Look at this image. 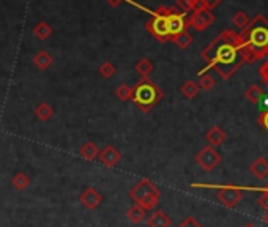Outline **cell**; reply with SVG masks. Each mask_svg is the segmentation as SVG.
<instances>
[{"mask_svg": "<svg viewBox=\"0 0 268 227\" xmlns=\"http://www.w3.org/2000/svg\"><path fill=\"white\" fill-rule=\"evenodd\" d=\"M200 57L207 62V66L199 74H205L207 70L213 68L224 81L230 79L246 63L238 41V33L230 29L223 30L200 52Z\"/></svg>", "mask_w": 268, "mask_h": 227, "instance_id": "obj_1", "label": "cell"}, {"mask_svg": "<svg viewBox=\"0 0 268 227\" xmlns=\"http://www.w3.org/2000/svg\"><path fill=\"white\" fill-rule=\"evenodd\" d=\"M238 41L246 63H254L256 60L268 55V19L264 14H257L249 21L238 33Z\"/></svg>", "mask_w": 268, "mask_h": 227, "instance_id": "obj_2", "label": "cell"}, {"mask_svg": "<svg viewBox=\"0 0 268 227\" xmlns=\"http://www.w3.org/2000/svg\"><path fill=\"white\" fill-rule=\"evenodd\" d=\"M163 90L152 82L148 78H142L136 86L133 87V98L131 101L136 104L142 112H150L152 109L163 99Z\"/></svg>", "mask_w": 268, "mask_h": 227, "instance_id": "obj_3", "label": "cell"}, {"mask_svg": "<svg viewBox=\"0 0 268 227\" xmlns=\"http://www.w3.org/2000/svg\"><path fill=\"white\" fill-rule=\"evenodd\" d=\"M175 10H177V6L161 5V6H158L155 11H150L152 18L145 22V29L148 30L150 35H152L156 41H160V43H167V41H171L169 27H167V18H169Z\"/></svg>", "mask_w": 268, "mask_h": 227, "instance_id": "obj_4", "label": "cell"}, {"mask_svg": "<svg viewBox=\"0 0 268 227\" xmlns=\"http://www.w3.org/2000/svg\"><path fill=\"white\" fill-rule=\"evenodd\" d=\"M196 163L202 167L205 172H212L215 167L221 163V155L218 153V150L212 145L204 147L196 155Z\"/></svg>", "mask_w": 268, "mask_h": 227, "instance_id": "obj_5", "label": "cell"}, {"mask_svg": "<svg viewBox=\"0 0 268 227\" xmlns=\"http://www.w3.org/2000/svg\"><path fill=\"white\" fill-rule=\"evenodd\" d=\"M215 22V14L210 10L192 11L191 18L188 19V25L196 32H204Z\"/></svg>", "mask_w": 268, "mask_h": 227, "instance_id": "obj_6", "label": "cell"}, {"mask_svg": "<svg viewBox=\"0 0 268 227\" xmlns=\"http://www.w3.org/2000/svg\"><path fill=\"white\" fill-rule=\"evenodd\" d=\"M167 27H169V37L171 40L175 38L180 33L186 32L188 30V19H186V14L179 11V8L175 10L169 18H167Z\"/></svg>", "mask_w": 268, "mask_h": 227, "instance_id": "obj_7", "label": "cell"}, {"mask_svg": "<svg viewBox=\"0 0 268 227\" xmlns=\"http://www.w3.org/2000/svg\"><path fill=\"white\" fill-rule=\"evenodd\" d=\"M152 194H158V196H161V191L158 189L155 184L150 182L148 179H142L140 182H137V184L134 186L131 191H130V197L136 202L139 200H142L144 197H147V196H152Z\"/></svg>", "mask_w": 268, "mask_h": 227, "instance_id": "obj_8", "label": "cell"}, {"mask_svg": "<svg viewBox=\"0 0 268 227\" xmlns=\"http://www.w3.org/2000/svg\"><path fill=\"white\" fill-rule=\"evenodd\" d=\"M243 197V192L238 188H233V186H224L218 191V200L221 202L224 207L227 208H233Z\"/></svg>", "mask_w": 268, "mask_h": 227, "instance_id": "obj_9", "label": "cell"}, {"mask_svg": "<svg viewBox=\"0 0 268 227\" xmlns=\"http://www.w3.org/2000/svg\"><path fill=\"white\" fill-rule=\"evenodd\" d=\"M99 161H101L106 167H114L120 163L122 159V151L117 150L114 145H106L103 150H99Z\"/></svg>", "mask_w": 268, "mask_h": 227, "instance_id": "obj_10", "label": "cell"}, {"mask_svg": "<svg viewBox=\"0 0 268 227\" xmlns=\"http://www.w3.org/2000/svg\"><path fill=\"white\" fill-rule=\"evenodd\" d=\"M79 200H81V204L86 207L87 210H95V208H98L99 204L103 202V196L99 194V192H98L95 188L90 186V188H87V189L79 196Z\"/></svg>", "mask_w": 268, "mask_h": 227, "instance_id": "obj_11", "label": "cell"}, {"mask_svg": "<svg viewBox=\"0 0 268 227\" xmlns=\"http://www.w3.org/2000/svg\"><path fill=\"white\" fill-rule=\"evenodd\" d=\"M171 224H172V220L163 212V210H156V212H153L147 220L148 227H171Z\"/></svg>", "mask_w": 268, "mask_h": 227, "instance_id": "obj_12", "label": "cell"}, {"mask_svg": "<svg viewBox=\"0 0 268 227\" xmlns=\"http://www.w3.org/2000/svg\"><path fill=\"white\" fill-rule=\"evenodd\" d=\"M205 139L208 140V144L212 147H220L225 140V133L223 131V128H220V126H212V128L207 131Z\"/></svg>", "mask_w": 268, "mask_h": 227, "instance_id": "obj_13", "label": "cell"}, {"mask_svg": "<svg viewBox=\"0 0 268 227\" xmlns=\"http://www.w3.org/2000/svg\"><path fill=\"white\" fill-rule=\"evenodd\" d=\"M249 171L257 179H265L268 177V161L265 158H257L256 161L249 166Z\"/></svg>", "mask_w": 268, "mask_h": 227, "instance_id": "obj_14", "label": "cell"}, {"mask_svg": "<svg viewBox=\"0 0 268 227\" xmlns=\"http://www.w3.org/2000/svg\"><path fill=\"white\" fill-rule=\"evenodd\" d=\"M33 63H35V66L40 71H46L49 66L52 65V57L47 50H40V52H37L35 57H33Z\"/></svg>", "mask_w": 268, "mask_h": 227, "instance_id": "obj_15", "label": "cell"}, {"mask_svg": "<svg viewBox=\"0 0 268 227\" xmlns=\"http://www.w3.org/2000/svg\"><path fill=\"white\" fill-rule=\"evenodd\" d=\"M79 155H81L84 159H87V161H93V159H96L98 155H99V148L96 147L95 142H90V140H89V142H86V144L81 147Z\"/></svg>", "mask_w": 268, "mask_h": 227, "instance_id": "obj_16", "label": "cell"}, {"mask_svg": "<svg viewBox=\"0 0 268 227\" xmlns=\"http://www.w3.org/2000/svg\"><path fill=\"white\" fill-rule=\"evenodd\" d=\"M33 35L40 41H46L49 37L52 35V27L46 21H40L35 27H33Z\"/></svg>", "mask_w": 268, "mask_h": 227, "instance_id": "obj_17", "label": "cell"}, {"mask_svg": "<svg viewBox=\"0 0 268 227\" xmlns=\"http://www.w3.org/2000/svg\"><path fill=\"white\" fill-rule=\"evenodd\" d=\"M35 115L40 122H49L54 115V109L49 103H41L35 109Z\"/></svg>", "mask_w": 268, "mask_h": 227, "instance_id": "obj_18", "label": "cell"}, {"mask_svg": "<svg viewBox=\"0 0 268 227\" xmlns=\"http://www.w3.org/2000/svg\"><path fill=\"white\" fill-rule=\"evenodd\" d=\"M145 215H147V212L142 207H139L137 204H134L128 212H127V218L131 221V223H134V224H139V223H142L145 220Z\"/></svg>", "mask_w": 268, "mask_h": 227, "instance_id": "obj_19", "label": "cell"}, {"mask_svg": "<svg viewBox=\"0 0 268 227\" xmlns=\"http://www.w3.org/2000/svg\"><path fill=\"white\" fill-rule=\"evenodd\" d=\"M264 96V91L262 89L256 86V84H253V86H249L245 91V98L249 101V103H253V104H259L261 103V99Z\"/></svg>", "mask_w": 268, "mask_h": 227, "instance_id": "obj_20", "label": "cell"}, {"mask_svg": "<svg viewBox=\"0 0 268 227\" xmlns=\"http://www.w3.org/2000/svg\"><path fill=\"white\" fill-rule=\"evenodd\" d=\"M134 70H136V73L139 76H142V78H148V74L153 71V63L148 60V58H140V60L136 62V65H134Z\"/></svg>", "mask_w": 268, "mask_h": 227, "instance_id": "obj_21", "label": "cell"}, {"mask_svg": "<svg viewBox=\"0 0 268 227\" xmlns=\"http://www.w3.org/2000/svg\"><path fill=\"white\" fill-rule=\"evenodd\" d=\"M199 86L194 82V81H186L183 86L180 87V91H181V95L185 96L186 99H194L199 93Z\"/></svg>", "mask_w": 268, "mask_h": 227, "instance_id": "obj_22", "label": "cell"}, {"mask_svg": "<svg viewBox=\"0 0 268 227\" xmlns=\"http://www.w3.org/2000/svg\"><path fill=\"white\" fill-rule=\"evenodd\" d=\"M11 184H13V186L18 189V191H24V189H26L29 184H30V179L27 177V174L18 172V174H16L13 179H11Z\"/></svg>", "mask_w": 268, "mask_h": 227, "instance_id": "obj_23", "label": "cell"}, {"mask_svg": "<svg viewBox=\"0 0 268 227\" xmlns=\"http://www.w3.org/2000/svg\"><path fill=\"white\" fill-rule=\"evenodd\" d=\"M171 41H172L174 45H177L180 49H186V47H189L191 43H192V35L186 30V32L180 33V35H177L175 38H172Z\"/></svg>", "mask_w": 268, "mask_h": 227, "instance_id": "obj_24", "label": "cell"}, {"mask_svg": "<svg viewBox=\"0 0 268 227\" xmlns=\"http://www.w3.org/2000/svg\"><path fill=\"white\" fill-rule=\"evenodd\" d=\"M249 21H251V19H249V16H248L245 11H243V10H238L235 14L232 16V24L235 25V27L241 29V30L245 29L246 25L249 24Z\"/></svg>", "mask_w": 268, "mask_h": 227, "instance_id": "obj_25", "label": "cell"}, {"mask_svg": "<svg viewBox=\"0 0 268 227\" xmlns=\"http://www.w3.org/2000/svg\"><path fill=\"white\" fill-rule=\"evenodd\" d=\"M115 96L120 101H131L133 98V87H130L128 84H122V86L115 90Z\"/></svg>", "mask_w": 268, "mask_h": 227, "instance_id": "obj_26", "label": "cell"}, {"mask_svg": "<svg viewBox=\"0 0 268 227\" xmlns=\"http://www.w3.org/2000/svg\"><path fill=\"white\" fill-rule=\"evenodd\" d=\"M215 84H216V81L213 79V76H210V74H200V79H199V89H202V90H205V91H210L213 87H215Z\"/></svg>", "mask_w": 268, "mask_h": 227, "instance_id": "obj_27", "label": "cell"}, {"mask_svg": "<svg viewBox=\"0 0 268 227\" xmlns=\"http://www.w3.org/2000/svg\"><path fill=\"white\" fill-rule=\"evenodd\" d=\"M98 71H99V74H101L104 79H111L112 76L115 74V66L111 62H104L101 66H99Z\"/></svg>", "mask_w": 268, "mask_h": 227, "instance_id": "obj_28", "label": "cell"}, {"mask_svg": "<svg viewBox=\"0 0 268 227\" xmlns=\"http://www.w3.org/2000/svg\"><path fill=\"white\" fill-rule=\"evenodd\" d=\"M197 0H175V3H177V8L181 11V13H189L192 11V8H194Z\"/></svg>", "mask_w": 268, "mask_h": 227, "instance_id": "obj_29", "label": "cell"}, {"mask_svg": "<svg viewBox=\"0 0 268 227\" xmlns=\"http://www.w3.org/2000/svg\"><path fill=\"white\" fill-rule=\"evenodd\" d=\"M179 227H204L202 224H200L196 218H192V216H188L185 221H183Z\"/></svg>", "mask_w": 268, "mask_h": 227, "instance_id": "obj_30", "label": "cell"}, {"mask_svg": "<svg viewBox=\"0 0 268 227\" xmlns=\"http://www.w3.org/2000/svg\"><path fill=\"white\" fill-rule=\"evenodd\" d=\"M257 123L262 126V128L268 133V111H264L261 115H259V119H257Z\"/></svg>", "mask_w": 268, "mask_h": 227, "instance_id": "obj_31", "label": "cell"}, {"mask_svg": "<svg viewBox=\"0 0 268 227\" xmlns=\"http://www.w3.org/2000/svg\"><path fill=\"white\" fill-rule=\"evenodd\" d=\"M259 73H261L262 79H264V82H265V86L268 87V58L262 63V66H261V70H259Z\"/></svg>", "mask_w": 268, "mask_h": 227, "instance_id": "obj_32", "label": "cell"}, {"mask_svg": "<svg viewBox=\"0 0 268 227\" xmlns=\"http://www.w3.org/2000/svg\"><path fill=\"white\" fill-rule=\"evenodd\" d=\"M257 202H259V205H261L264 210H267V212H268V191L264 189V192L261 194V197H259Z\"/></svg>", "mask_w": 268, "mask_h": 227, "instance_id": "obj_33", "label": "cell"}, {"mask_svg": "<svg viewBox=\"0 0 268 227\" xmlns=\"http://www.w3.org/2000/svg\"><path fill=\"white\" fill-rule=\"evenodd\" d=\"M202 2H204V5H205V8H207V10H213V8H216L218 5H220L221 2H223V0H202Z\"/></svg>", "mask_w": 268, "mask_h": 227, "instance_id": "obj_34", "label": "cell"}, {"mask_svg": "<svg viewBox=\"0 0 268 227\" xmlns=\"http://www.w3.org/2000/svg\"><path fill=\"white\" fill-rule=\"evenodd\" d=\"M107 5H111L112 8H117V6H120L123 2H127V0H106Z\"/></svg>", "mask_w": 268, "mask_h": 227, "instance_id": "obj_35", "label": "cell"}, {"mask_svg": "<svg viewBox=\"0 0 268 227\" xmlns=\"http://www.w3.org/2000/svg\"><path fill=\"white\" fill-rule=\"evenodd\" d=\"M264 221H265V224H267V227H268V212H267V215H265V218H264Z\"/></svg>", "mask_w": 268, "mask_h": 227, "instance_id": "obj_36", "label": "cell"}, {"mask_svg": "<svg viewBox=\"0 0 268 227\" xmlns=\"http://www.w3.org/2000/svg\"><path fill=\"white\" fill-rule=\"evenodd\" d=\"M245 227H256V226H254V224H246Z\"/></svg>", "mask_w": 268, "mask_h": 227, "instance_id": "obj_37", "label": "cell"}, {"mask_svg": "<svg viewBox=\"0 0 268 227\" xmlns=\"http://www.w3.org/2000/svg\"><path fill=\"white\" fill-rule=\"evenodd\" d=\"M265 191H268V184H267V186H265Z\"/></svg>", "mask_w": 268, "mask_h": 227, "instance_id": "obj_38", "label": "cell"}]
</instances>
